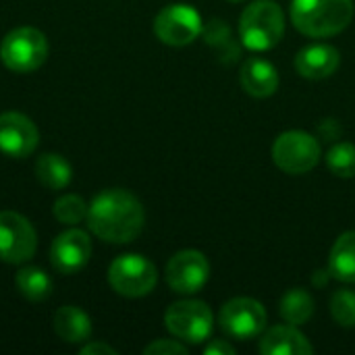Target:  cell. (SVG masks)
<instances>
[{"instance_id": "1", "label": "cell", "mask_w": 355, "mask_h": 355, "mask_svg": "<svg viewBox=\"0 0 355 355\" xmlns=\"http://www.w3.org/2000/svg\"><path fill=\"white\" fill-rule=\"evenodd\" d=\"M146 223L141 202L127 189L114 187L98 193L87 206L89 231L106 243L133 241Z\"/></svg>"}, {"instance_id": "2", "label": "cell", "mask_w": 355, "mask_h": 355, "mask_svg": "<svg viewBox=\"0 0 355 355\" xmlns=\"http://www.w3.org/2000/svg\"><path fill=\"white\" fill-rule=\"evenodd\" d=\"M354 0H293L291 23L310 37L341 33L354 19Z\"/></svg>"}, {"instance_id": "3", "label": "cell", "mask_w": 355, "mask_h": 355, "mask_svg": "<svg viewBox=\"0 0 355 355\" xmlns=\"http://www.w3.org/2000/svg\"><path fill=\"white\" fill-rule=\"evenodd\" d=\"M239 35L245 48L266 52L285 35V12L275 0H254L239 17Z\"/></svg>"}, {"instance_id": "4", "label": "cell", "mask_w": 355, "mask_h": 355, "mask_svg": "<svg viewBox=\"0 0 355 355\" xmlns=\"http://www.w3.org/2000/svg\"><path fill=\"white\" fill-rule=\"evenodd\" d=\"M48 58V40L35 27H17L0 42V60L12 73H33Z\"/></svg>"}, {"instance_id": "5", "label": "cell", "mask_w": 355, "mask_h": 355, "mask_svg": "<svg viewBox=\"0 0 355 355\" xmlns=\"http://www.w3.org/2000/svg\"><path fill=\"white\" fill-rule=\"evenodd\" d=\"M108 283L123 297H144L158 283L156 266L139 254H123L108 266Z\"/></svg>"}, {"instance_id": "6", "label": "cell", "mask_w": 355, "mask_h": 355, "mask_svg": "<svg viewBox=\"0 0 355 355\" xmlns=\"http://www.w3.org/2000/svg\"><path fill=\"white\" fill-rule=\"evenodd\" d=\"M272 160L287 175H306L320 162V144L306 131H285L272 144Z\"/></svg>"}, {"instance_id": "7", "label": "cell", "mask_w": 355, "mask_h": 355, "mask_svg": "<svg viewBox=\"0 0 355 355\" xmlns=\"http://www.w3.org/2000/svg\"><path fill=\"white\" fill-rule=\"evenodd\" d=\"M212 310L204 302L196 300H185L173 304L166 314H164V324L168 333L185 343H202L210 337L212 333Z\"/></svg>"}, {"instance_id": "8", "label": "cell", "mask_w": 355, "mask_h": 355, "mask_svg": "<svg viewBox=\"0 0 355 355\" xmlns=\"http://www.w3.org/2000/svg\"><path fill=\"white\" fill-rule=\"evenodd\" d=\"M202 17L191 4H168L154 19V33L166 46H189L202 33Z\"/></svg>"}, {"instance_id": "9", "label": "cell", "mask_w": 355, "mask_h": 355, "mask_svg": "<svg viewBox=\"0 0 355 355\" xmlns=\"http://www.w3.org/2000/svg\"><path fill=\"white\" fill-rule=\"evenodd\" d=\"M37 235L33 225L19 212H0V260L8 264H25L33 258Z\"/></svg>"}, {"instance_id": "10", "label": "cell", "mask_w": 355, "mask_h": 355, "mask_svg": "<svg viewBox=\"0 0 355 355\" xmlns=\"http://www.w3.org/2000/svg\"><path fill=\"white\" fill-rule=\"evenodd\" d=\"M266 322H268V316H266L264 306L252 297L229 300L218 314L220 329L229 337L241 339V341H250L258 337L266 329Z\"/></svg>"}, {"instance_id": "11", "label": "cell", "mask_w": 355, "mask_h": 355, "mask_svg": "<svg viewBox=\"0 0 355 355\" xmlns=\"http://www.w3.org/2000/svg\"><path fill=\"white\" fill-rule=\"evenodd\" d=\"M210 277V264L198 250H181L166 264V283L175 293H198Z\"/></svg>"}, {"instance_id": "12", "label": "cell", "mask_w": 355, "mask_h": 355, "mask_svg": "<svg viewBox=\"0 0 355 355\" xmlns=\"http://www.w3.org/2000/svg\"><path fill=\"white\" fill-rule=\"evenodd\" d=\"M92 258V239L81 229L62 231L50 248V262L60 275H75Z\"/></svg>"}, {"instance_id": "13", "label": "cell", "mask_w": 355, "mask_h": 355, "mask_svg": "<svg viewBox=\"0 0 355 355\" xmlns=\"http://www.w3.org/2000/svg\"><path fill=\"white\" fill-rule=\"evenodd\" d=\"M40 141L35 123L21 112L0 114V152L8 158H27Z\"/></svg>"}, {"instance_id": "14", "label": "cell", "mask_w": 355, "mask_h": 355, "mask_svg": "<svg viewBox=\"0 0 355 355\" xmlns=\"http://www.w3.org/2000/svg\"><path fill=\"white\" fill-rule=\"evenodd\" d=\"M341 64V54L335 46L329 44H312L297 52L295 69L306 79H327L331 77Z\"/></svg>"}, {"instance_id": "15", "label": "cell", "mask_w": 355, "mask_h": 355, "mask_svg": "<svg viewBox=\"0 0 355 355\" xmlns=\"http://www.w3.org/2000/svg\"><path fill=\"white\" fill-rule=\"evenodd\" d=\"M239 83L252 98H268L279 89V71L272 62L252 56L241 64Z\"/></svg>"}, {"instance_id": "16", "label": "cell", "mask_w": 355, "mask_h": 355, "mask_svg": "<svg viewBox=\"0 0 355 355\" xmlns=\"http://www.w3.org/2000/svg\"><path fill=\"white\" fill-rule=\"evenodd\" d=\"M262 355H312L314 347L306 335H302L293 324H279L264 333L260 339Z\"/></svg>"}, {"instance_id": "17", "label": "cell", "mask_w": 355, "mask_h": 355, "mask_svg": "<svg viewBox=\"0 0 355 355\" xmlns=\"http://www.w3.org/2000/svg\"><path fill=\"white\" fill-rule=\"evenodd\" d=\"M54 331L67 343H85L92 337V320L83 310L64 306L54 314Z\"/></svg>"}, {"instance_id": "18", "label": "cell", "mask_w": 355, "mask_h": 355, "mask_svg": "<svg viewBox=\"0 0 355 355\" xmlns=\"http://www.w3.org/2000/svg\"><path fill=\"white\" fill-rule=\"evenodd\" d=\"M329 272L343 283H355V231L337 237L329 256Z\"/></svg>"}, {"instance_id": "19", "label": "cell", "mask_w": 355, "mask_h": 355, "mask_svg": "<svg viewBox=\"0 0 355 355\" xmlns=\"http://www.w3.org/2000/svg\"><path fill=\"white\" fill-rule=\"evenodd\" d=\"M35 175H37V181L46 187V189H52V191H60L64 189L71 179H73V168L69 164V160L60 154H44L37 158L35 162Z\"/></svg>"}, {"instance_id": "20", "label": "cell", "mask_w": 355, "mask_h": 355, "mask_svg": "<svg viewBox=\"0 0 355 355\" xmlns=\"http://www.w3.org/2000/svg\"><path fill=\"white\" fill-rule=\"evenodd\" d=\"M314 314V300L306 289H291L281 300V316L287 324L302 327Z\"/></svg>"}, {"instance_id": "21", "label": "cell", "mask_w": 355, "mask_h": 355, "mask_svg": "<svg viewBox=\"0 0 355 355\" xmlns=\"http://www.w3.org/2000/svg\"><path fill=\"white\" fill-rule=\"evenodd\" d=\"M15 283L29 302H44L52 293V281L40 266H23L17 272Z\"/></svg>"}, {"instance_id": "22", "label": "cell", "mask_w": 355, "mask_h": 355, "mask_svg": "<svg viewBox=\"0 0 355 355\" xmlns=\"http://www.w3.org/2000/svg\"><path fill=\"white\" fill-rule=\"evenodd\" d=\"M327 164L331 173L341 179L355 177V144L339 141L337 146H333L331 152L327 154Z\"/></svg>"}, {"instance_id": "23", "label": "cell", "mask_w": 355, "mask_h": 355, "mask_svg": "<svg viewBox=\"0 0 355 355\" xmlns=\"http://www.w3.org/2000/svg\"><path fill=\"white\" fill-rule=\"evenodd\" d=\"M54 216L62 225H79L87 218V204L81 196L67 193L54 202Z\"/></svg>"}, {"instance_id": "24", "label": "cell", "mask_w": 355, "mask_h": 355, "mask_svg": "<svg viewBox=\"0 0 355 355\" xmlns=\"http://www.w3.org/2000/svg\"><path fill=\"white\" fill-rule=\"evenodd\" d=\"M331 314L339 327L352 329L355 327V293L341 289L331 300Z\"/></svg>"}, {"instance_id": "25", "label": "cell", "mask_w": 355, "mask_h": 355, "mask_svg": "<svg viewBox=\"0 0 355 355\" xmlns=\"http://www.w3.org/2000/svg\"><path fill=\"white\" fill-rule=\"evenodd\" d=\"M202 33H204V37H206V42H208L210 46H214L216 50L223 48V56L227 54V52H225L227 46H235L233 40H231L229 27L225 25V21H216V19L210 21V23L206 25V29H202Z\"/></svg>"}, {"instance_id": "26", "label": "cell", "mask_w": 355, "mask_h": 355, "mask_svg": "<svg viewBox=\"0 0 355 355\" xmlns=\"http://www.w3.org/2000/svg\"><path fill=\"white\" fill-rule=\"evenodd\" d=\"M146 355H185L187 354V347L181 345L179 341H173V339H158L154 343H150L146 349Z\"/></svg>"}, {"instance_id": "27", "label": "cell", "mask_w": 355, "mask_h": 355, "mask_svg": "<svg viewBox=\"0 0 355 355\" xmlns=\"http://www.w3.org/2000/svg\"><path fill=\"white\" fill-rule=\"evenodd\" d=\"M235 354V347L231 345V343H227V341H220V339H216V341H212V343H208L206 347H204V355H233Z\"/></svg>"}, {"instance_id": "28", "label": "cell", "mask_w": 355, "mask_h": 355, "mask_svg": "<svg viewBox=\"0 0 355 355\" xmlns=\"http://www.w3.org/2000/svg\"><path fill=\"white\" fill-rule=\"evenodd\" d=\"M81 355H116V349L106 343H87L81 347Z\"/></svg>"}, {"instance_id": "29", "label": "cell", "mask_w": 355, "mask_h": 355, "mask_svg": "<svg viewBox=\"0 0 355 355\" xmlns=\"http://www.w3.org/2000/svg\"><path fill=\"white\" fill-rule=\"evenodd\" d=\"M229 2H241V0H229Z\"/></svg>"}]
</instances>
